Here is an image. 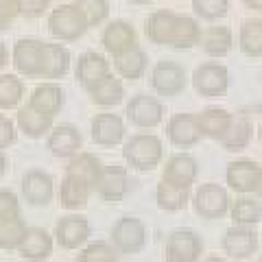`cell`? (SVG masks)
<instances>
[{"label":"cell","mask_w":262,"mask_h":262,"mask_svg":"<svg viewBox=\"0 0 262 262\" xmlns=\"http://www.w3.org/2000/svg\"><path fill=\"white\" fill-rule=\"evenodd\" d=\"M146 35L153 44L190 48L199 44L201 27L194 18L173 11H153L146 18Z\"/></svg>","instance_id":"obj_1"},{"label":"cell","mask_w":262,"mask_h":262,"mask_svg":"<svg viewBox=\"0 0 262 262\" xmlns=\"http://www.w3.org/2000/svg\"><path fill=\"white\" fill-rule=\"evenodd\" d=\"M164 153L162 140L155 134H136L122 146V158L136 170H153Z\"/></svg>","instance_id":"obj_2"},{"label":"cell","mask_w":262,"mask_h":262,"mask_svg":"<svg viewBox=\"0 0 262 262\" xmlns=\"http://www.w3.org/2000/svg\"><path fill=\"white\" fill-rule=\"evenodd\" d=\"M112 245L118 253L136 256L146 245V227L138 216H120L112 227Z\"/></svg>","instance_id":"obj_3"},{"label":"cell","mask_w":262,"mask_h":262,"mask_svg":"<svg viewBox=\"0 0 262 262\" xmlns=\"http://www.w3.org/2000/svg\"><path fill=\"white\" fill-rule=\"evenodd\" d=\"M85 29L88 22L77 5H59L48 15V31L63 42H75L83 35Z\"/></svg>","instance_id":"obj_4"},{"label":"cell","mask_w":262,"mask_h":262,"mask_svg":"<svg viewBox=\"0 0 262 262\" xmlns=\"http://www.w3.org/2000/svg\"><path fill=\"white\" fill-rule=\"evenodd\" d=\"M192 206L201 219L214 221V219H221L227 214L229 208H232V201H229V194L223 186L203 184L196 188V192L192 196Z\"/></svg>","instance_id":"obj_5"},{"label":"cell","mask_w":262,"mask_h":262,"mask_svg":"<svg viewBox=\"0 0 262 262\" xmlns=\"http://www.w3.org/2000/svg\"><path fill=\"white\" fill-rule=\"evenodd\" d=\"M192 85L201 96H221L229 88V72L223 63H201L192 72Z\"/></svg>","instance_id":"obj_6"},{"label":"cell","mask_w":262,"mask_h":262,"mask_svg":"<svg viewBox=\"0 0 262 262\" xmlns=\"http://www.w3.org/2000/svg\"><path fill=\"white\" fill-rule=\"evenodd\" d=\"M131 190V177L125 166H103V173L98 177L94 192L107 203L122 201Z\"/></svg>","instance_id":"obj_7"},{"label":"cell","mask_w":262,"mask_h":262,"mask_svg":"<svg viewBox=\"0 0 262 262\" xmlns=\"http://www.w3.org/2000/svg\"><path fill=\"white\" fill-rule=\"evenodd\" d=\"M90 234H92L90 221L81 214H66L57 221V225H55L57 245L68 251L83 247L90 238Z\"/></svg>","instance_id":"obj_8"},{"label":"cell","mask_w":262,"mask_h":262,"mask_svg":"<svg viewBox=\"0 0 262 262\" xmlns=\"http://www.w3.org/2000/svg\"><path fill=\"white\" fill-rule=\"evenodd\" d=\"M151 85L162 96H175L186 88V70L177 61L162 59L151 70Z\"/></svg>","instance_id":"obj_9"},{"label":"cell","mask_w":262,"mask_h":262,"mask_svg":"<svg viewBox=\"0 0 262 262\" xmlns=\"http://www.w3.org/2000/svg\"><path fill=\"white\" fill-rule=\"evenodd\" d=\"M221 247L229 258L245 260L251 258L258 249V234L253 227H243V225H232L225 229L223 238H221Z\"/></svg>","instance_id":"obj_10"},{"label":"cell","mask_w":262,"mask_h":262,"mask_svg":"<svg viewBox=\"0 0 262 262\" xmlns=\"http://www.w3.org/2000/svg\"><path fill=\"white\" fill-rule=\"evenodd\" d=\"M260 170L262 166L253 160H236L227 164L225 170V182L232 190L241 194H256V188L260 184Z\"/></svg>","instance_id":"obj_11"},{"label":"cell","mask_w":262,"mask_h":262,"mask_svg":"<svg viewBox=\"0 0 262 262\" xmlns=\"http://www.w3.org/2000/svg\"><path fill=\"white\" fill-rule=\"evenodd\" d=\"M203 253L201 236L192 229H175L166 238V256H173L182 262H199Z\"/></svg>","instance_id":"obj_12"},{"label":"cell","mask_w":262,"mask_h":262,"mask_svg":"<svg viewBox=\"0 0 262 262\" xmlns=\"http://www.w3.org/2000/svg\"><path fill=\"white\" fill-rule=\"evenodd\" d=\"M22 194L31 206H48L55 196L53 177L39 168H31L22 177Z\"/></svg>","instance_id":"obj_13"},{"label":"cell","mask_w":262,"mask_h":262,"mask_svg":"<svg viewBox=\"0 0 262 262\" xmlns=\"http://www.w3.org/2000/svg\"><path fill=\"white\" fill-rule=\"evenodd\" d=\"M127 116L136 127L151 129L158 127L164 118V107L158 98H153L149 94H138L131 98V103L127 105Z\"/></svg>","instance_id":"obj_14"},{"label":"cell","mask_w":262,"mask_h":262,"mask_svg":"<svg viewBox=\"0 0 262 262\" xmlns=\"http://www.w3.org/2000/svg\"><path fill=\"white\" fill-rule=\"evenodd\" d=\"M196 175H199V164L192 158L190 153H175L170 155L166 166H164V175L162 179L182 186V188H190L194 184Z\"/></svg>","instance_id":"obj_15"},{"label":"cell","mask_w":262,"mask_h":262,"mask_svg":"<svg viewBox=\"0 0 262 262\" xmlns=\"http://www.w3.org/2000/svg\"><path fill=\"white\" fill-rule=\"evenodd\" d=\"M110 61L101 53L88 51L77 61V81L85 90H92L96 83H101L105 77H110Z\"/></svg>","instance_id":"obj_16"},{"label":"cell","mask_w":262,"mask_h":262,"mask_svg":"<svg viewBox=\"0 0 262 262\" xmlns=\"http://www.w3.org/2000/svg\"><path fill=\"white\" fill-rule=\"evenodd\" d=\"M42 46L39 39H18L13 46V66L20 75L39 77V59H42Z\"/></svg>","instance_id":"obj_17"},{"label":"cell","mask_w":262,"mask_h":262,"mask_svg":"<svg viewBox=\"0 0 262 262\" xmlns=\"http://www.w3.org/2000/svg\"><path fill=\"white\" fill-rule=\"evenodd\" d=\"M53 236L42 227H29L27 236L20 245V256L24 262H44L53 253Z\"/></svg>","instance_id":"obj_18"},{"label":"cell","mask_w":262,"mask_h":262,"mask_svg":"<svg viewBox=\"0 0 262 262\" xmlns=\"http://www.w3.org/2000/svg\"><path fill=\"white\" fill-rule=\"evenodd\" d=\"M168 140L175 146H192L201 140V129L192 114H175L168 120Z\"/></svg>","instance_id":"obj_19"},{"label":"cell","mask_w":262,"mask_h":262,"mask_svg":"<svg viewBox=\"0 0 262 262\" xmlns=\"http://www.w3.org/2000/svg\"><path fill=\"white\" fill-rule=\"evenodd\" d=\"M81 134L72 125H57L48 134V149L55 158H75L81 149Z\"/></svg>","instance_id":"obj_20"},{"label":"cell","mask_w":262,"mask_h":262,"mask_svg":"<svg viewBox=\"0 0 262 262\" xmlns=\"http://www.w3.org/2000/svg\"><path fill=\"white\" fill-rule=\"evenodd\" d=\"M101 42L105 46V51L116 57L120 53H125L127 48L136 46V31L125 20H114V22H110L107 27H105Z\"/></svg>","instance_id":"obj_21"},{"label":"cell","mask_w":262,"mask_h":262,"mask_svg":"<svg viewBox=\"0 0 262 262\" xmlns=\"http://www.w3.org/2000/svg\"><path fill=\"white\" fill-rule=\"evenodd\" d=\"M125 138V122L116 114H98L92 120V140L103 146H114Z\"/></svg>","instance_id":"obj_22"},{"label":"cell","mask_w":262,"mask_h":262,"mask_svg":"<svg viewBox=\"0 0 262 262\" xmlns=\"http://www.w3.org/2000/svg\"><path fill=\"white\" fill-rule=\"evenodd\" d=\"M94 188L77 175H66L59 188V203L66 210H81L88 206V199Z\"/></svg>","instance_id":"obj_23"},{"label":"cell","mask_w":262,"mask_h":262,"mask_svg":"<svg viewBox=\"0 0 262 262\" xmlns=\"http://www.w3.org/2000/svg\"><path fill=\"white\" fill-rule=\"evenodd\" d=\"M70 66V53L59 44H44L42 59H39V77L57 79L63 77Z\"/></svg>","instance_id":"obj_24"},{"label":"cell","mask_w":262,"mask_h":262,"mask_svg":"<svg viewBox=\"0 0 262 262\" xmlns=\"http://www.w3.org/2000/svg\"><path fill=\"white\" fill-rule=\"evenodd\" d=\"M155 201H158L160 210L179 212L190 201V188H182V186L166 182V179H160L158 188H155Z\"/></svg>","instance_id":"obj_25"},{"label":"cell","mask_w":262,"mask_h":262,"mask_svg":"<svg viewBox=\"0 0 262 262\" xmlns=\"http://www.w3.org/2000/svg\"><path fill=\"white\" fill-rule=\"evenodd\" d=\"M29 105L53 118L63 105V90L57 83H42L33 90Z\"/></svg>","instance_id":"obj_26"},{"label":"cell","mask_w":262,"mask_h":262,"mask_svg":"<svg viewBox=\"0 0 262 262\" xmlns=\"http://www.w3.org/2000/svg\"><path fill=\"white\" fill-rule=\"evenodd\" d=\"M232 114L223 107H208L196 114V122H199V129L203 136L214 138V140H221L223 134L232 125Z\"/></svg>","instance_id":"obj_27"},{"label":"cell","mask_w":262,"mask_h":262,"mask_svg":"<svg viewBox=\"0 0 262 262\" xmlns=\"http://www.w3.org/2000/svg\"><path fill=\"white\" fill-rule=\"evenodd\" d=\"M232 31L227 27H208L201 31L199 46L206 51L210 57H225L232 51Z\"/></svg>","instance_id":"obj_28"},{"label":"cell","mask_w":262,"mask_h":262,"mask_svg":"<svg viewBox=\"0 0 262 262\" xmlns=\"http://www.w3.org/2000/svg\"><path fill=\"white\" fill-rule=\"evenodd\" d=\"M18 127L29 138H42L48 131H53V118L37 112L31 105H24V107L18 110Z\"/></svg>","instance_id":"obj_29"},{"label":"cell","mask_w":262,"mask_h":262,"mask_svg":"<svg viewBox=\"0 0 262 262\" xmlns=\"http://www.w3.org/2000/svg\"><path fill=\"white\" fill-rule=\"evenodd\" d=\"M101 173H103V164L92 153H77L75 158L70 160L68 166H66V175H77L81 179H85L92 188H96V182H98V177H101Z\"/></svg>","instance_id":"obj_30"},{"label":"cell","mask_w":262,"mask_h":262,"mask_svg":"<svg viewBox=\"0 0 262 262\" xmlns=\"http://www.w3.org/2000/svg\"><path fill=\"white\" fill-rule=\"evenodd\" d=\"M114 66H116L118 75L125 79H140L146 68V55L140 46H131L125 53L114 57Z\"/></svg>","instance_id":"obj_31"},{"label":"cell","mask_w":262,"mask_h":262,"mask_svg":"<svg viewBox=\"0 0 262 262\" xmlns=\"http://www.w3.org/2000/svg\"><path fill=\"white\" fill-rule=\"evenodd\" d=\"M234 225H243V227H253L262 221V203L253 196H241L232 203L229 208Z\"/></svg>","instance_id":"obj_32"},{"label":"cell","mask_w":262,"mask_h":262,"mask_svg":"<svg viewBox=\"0 0 262 262\" xmlns=\"http://www.w3.org/2000/svg\"><path fill=\"white\" fill-rule=\"evenodd\" d=\"M238 46H241V51L249 57L262 55V20L260 18H247L241 22Z\"/></svg>","instance_id":"obj_33"},{"label":"cell","mask_w":262,"mask_h":262,"mask_svg":"<svg viewBox=\"0 0 262 262\" xmlns=\"http://www.w3.org/2000/svg\"><path fill=\"white\" fill-rule=\"evenodd\" d=\"M251 131H253V127H251V122L247 118L234 116L232 125H229V129L225 131L219 142L225 146V151H243L251 140Z\"/></svg>","instance_id":"obj_34"},{"label":"cell","mask_w":262,"mask_h":262,"mask_svg":"<svg viewBox=\"0 0 262 262\" xmlns=\"http://www.w3.org/2000/svg\"><path fill=\"white\" fill-rule=\"evenodd\" d=\"M90 96H92V101L96 105H103V107H110V105H118L122 101V96H125V88H122L120 81L110 75L105 77L101 83H96L92 90H88Z\"/></svg>","instance_id":"obj_35"},{"label":"cell","mask_w":262,"mask_h":262,"mask_svg":"<svg viewBox=\"0 0 262 262\" xmlns=\"http://www.w3.org/2000/svg\"><path fill=\"white\" fill-rule=\"evenodd\" d=\"M27 232H29V227L22 216L13 219V221H3V223H0V249H7V251L20 249Z\"/></svg>","instance_id":"obj_36"},{"label":"cell","mask_w":262,"mask_h":262,"mask_svg":"<svg viewBox=\"0 0 262 262\" xmlns=\"http://www.w3.org/2000/svg\"><path fill=\"white\" fill-rule=\"evenodd\" d=\"M75 262H118V251L112 243L96 241L85 245Z\"/></svg>","instance_id":"obj_37"},{"label":"cell","mask_w":262,"mask_h":262,"mask_svg":"<svg viewBox=\"0 0 262 262\" xmlns=\"http://www.w3.org/2000/svg\"><path fill=\"white\" fill-rule=\"evenodd\" d=\"M24 85L18 77L3 75L0 77V110H11L20 103Z\"/></svg>","instance_id":"obj_38"},{"label":"cell","mask_w":262,"mask_h":262,"mask_svg":"<svg viewBox=\"0 0 262 262\" xmlns=\"http://www.w3.org/2000/svg\"><path fill=\"white\" fill-rule=\"evenodd\" d=\"M79 11L83 13V18L88 22V27L103 22L110 15V3L107 0H77Z\"/></svg>","instance_id":"obj_39"},{"label":"cell","mask_w":262,"mask_h":262,"mask_svg":"<svg viewBox=\"0 0 262 262\" xmlns=\"http://www.w3.org/2000/svg\"><path fill=\"white\" fill-rule=\"evenodd\" d=\"M192 9L203 20H219L229 9V0H192Z\"/></svg>","instance_id":"obj_40"},{"label":"cell","mask_w":262,"mask_h":262,"mask_svg":"<svg viewBox=\"0 0 262 262\" xmlns=\"http://www.w3.org/2000/svg\"><path fill=\"white\" fill-rule=\"evenodd\" d=\"M18 216H22L18 196L11 190H7V188H0V223L3 221H13Z\"/></svg>","instance_id":"obj_41"},{"label":"cell","mask_w":262,"mask_h":262,"mask_svg":"<svg viewBox=\"0 0 262 262\" xmlns=\"http://www.w3.org/2000/svg\"><path fill=\"white\" fill-rule=\"evenodd\" d=\"M20 3V13L27 18H39L51 5V0H18Z\"/></svg>","instance_id":"obj_42"},{"label":"cell","mask_w":262,"mask_h":262,"mask_svg":"<svg viewBox=\"0 0 262 262\" xmlns=\"http://www.w3.org/2000/svg\"><path fill=\"white\" fill-rule=\"evenodd\" d=\"M15 15H20L18 0H0V29H5Z\"/></svg>","instance_id":"obj_43"},{"label":"cell","mask_w":262,"mask_h":262,"mask_svg":"<svg viewBox=\"0 0 262 262\" xmlns=\"http://www.w3.org/2000/svg\"><path fill=\"white\" fill-rule=\"evenodd\" d=\"M15 140V131H13V122L9 118L0 116V149H7L11 142Z\"/></svg>","instance_id":"obj_44"},{"label":"cell","mask_w":262,"mask_h":262,"mask_svg":"<svg viewBox=\"0 0 262 262\" xmlns=\"http://www.w3.org/2000/svg\"><path fill=\"white\" fill-rule=\"evenodd\" d=\"M7 173V155H5V151L0 149V177H3Z\"/></svg>","instance_id":"obj_45"},{"label":"cell","mask_w":262,"mask_h":262,"mask_svg":"<svg viewBox=\"0 0 262 262\" xmlns=\"http://www.w3.org/2000/svg\"><path fill=\"white\" fill-rule=\"evenodd\" d=\"M249 9H262V0H243Z\"/></svg>","instance_id":"obj_46"},{"label":"cell","mask_w":262,"mask_h":262,"mask_svg":"<svg viewBox=\"0 0 262 262\" xmlns=\"http://www.w3.org/2000/svg\"><path fill=\"white\" fill-rule=\"evenodd\" d=\"M7 63V48H5V44L0 42V68Z\"/></svg>","instance_id":"obj_47"},{"label":"cell","mask_w":262,"mask_h":262,"mask_svg":"<svg viewBox=\"0 0 262 262\" xmlns=\"http://www.w3.org/2000/svg\"><path fill=\"white\" fill-rule=\"evenodd\" d=\"M201 262H229L227 258H221V256H208V258H203Z\"/></svg>","instance_id":"obj_48"},{"label":"cell","mask_w":262,"mask_h":262,"mask_svg":"<svg viewBox=\"0 0 262 262\" xmlns=\"http://www.w3.org/2000/svg\"><path fill=\"white\" fill-rule=\"evenodd\" d=\"M256 196H260V199H262V170H260V184L256 188Z\"/></svg>","instance_id":"obj_49"},{"label":"cell","mask_w":262,"mask_h":262,"mask_svg":"<svg viewBox=\"0 0 262 262\" xmlns=\"http://www.w3.org/2000/svg\"><path fill=\"white\" fill-rule=\"evenodd\" d=\"M131 3H136V5H146V3H151V0H131Z\"/></svg>","instance_id":"obj_50"},{"label":"cell","mask_w":262,"mask_h":262,"mask_svg":"<svg viewBox=\"0 0 262 262\" xmlns=\"http://www.w3.org/2000/svg\"><path fill=\"white\" fill-rule=\"evenodd\" d=\"M164 262H182V260H177V258H173V256H166V260Z\"/></svg>","instance_id":"obj_51"},{"label":"cell","mask_w":262,"mask_h":262,"mask_svg":"<svg viewBox=\"0 0 262 262\" xmlns=\"http://www.w3.org/2000/svg\"><path fill=\"white\" fill-rule=\"evenodd\" d=\"M258 138H260V142H262V120H260V125H258Z\"/></svg>","instance_id":"obj_52"},{"label":"cell","mask_w":262,"mask_h":262,"mask_svg":"<svg viewBox=\"0 0 262 262\" xmlns=\"http://www.w3.org/2000/svg\"><path fill=\"white\" fill-rule=\"evenodd\" d=\"M258 262H262V258H260V260H258Z\"/></svg>","instance_id":"obj_53"},{"label":"cell","mask_w":262,"mask_h":262,"mask_svg":"<svg viewBox=\"0 0 262 262\" xmlns=\"http://www.w3.org/2000/svg\"><path fill=\"white\" fill-rule=\"evenodd\" d=\"M260 79H262V75H260Z\"/></svg>","instance_id":"obj_54"}]
</instances>
